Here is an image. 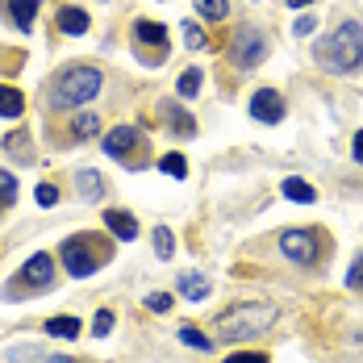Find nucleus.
<instances>
[{
  "label": "nucleus",
  "instance_id": "obj_8",
  "mask_svg": "<svg viewBox=\"0 0 363 363\" xmlns=\"http://www.w3.org/2000/svg\"><path fill=\"white\" fill-rule=\"evenodd\" d=\"M21 284H26V289H38V292L50 289V284H55V259H50L46 251L30 255L26 267H21Z\"/></svg>",
  "mask_w": 363,
  "mask_h": 363
},
{
  "label": "nucleus",
  "instance_id": "obj_26",
  "mask_svg": "<svg viewBox=\"0 0 363 363\" xmlns=\"http://www.w3.org/2000/svg\"><path fill=\"white\" fill-rule=\"evenodd\" d=\"M113 322H117V318H113V309H96V318H92V334H96V338H105V334L113 330Z\"/></svg>",
  "mask_w": 363,
  "mask_h": 363
},
{
  "label": "nucleus",
  "instance_id": "obj_10",
  "mask_svg": "<svg viewBox=\"0 0 363 363\" xmlns=\"http://www.w3.org/2000/svg\"><path fill=\"white\" fill-rule=\"evenodd\" d=\"M251 117L255 121H280V117H284V101H280V92L259 88L255 101H251Z\"/></svg>",
  "mask_w": 363,
  "mask_h": 363
},
{
  "label": "nucleus",
  "instance_id": "obj_25",
  "mask_svg": "<svg viewBox=\"0 0 363 363\" xmlns=\"http://www.w3.org/2000/svg\"><path fill=\"white\" fill-rule=\"evenodd\" d=\"M96 130H101V117H92V113H79V117H75V134H79V138H92Z\"/></svg>",
  "mask_w": 363,
  "mask_h": 363
},
{
  "label": "nucleus",
  "instance_id": "obj_15",
  "mask_svg": "<svg viewBox=\"0 0 363 363\" xmlns=\"http://www.w3.org/2000/svg\"><path fill=\"white\" fill-rule=\"evenodd\" d=\"M180 292L188 296V301H205V296H209V280L196 276V272H184L180 276Z\"/></svg>",
  "mask_w": 363,
  "mask_h": 363
},
{
  "label": "nucleus",
  "instance_id": "obj_17",
  "mask_svg": "<svg viewBox=\"0 0 363 363\" xmlns=\"http://www.w3.org/2000/svg\"><path fill=\"white\" fill-rule=\"evenodd\" d=\"M26 113V96L17 88H0V117H21Z\"/></svg>",
  "mask_w": 363,
  "mask_h": 363
},
{
  "label": "nucleus",
  "instance_id": "obj_19",
  "mask_svg": "<svg viewBox=\"0 0 363 363\" xmlns=\"http://www.w3.org/2000/svg\"><path fill=\"white\" fill-rule=\"evenodd\" d=\"M196 13L205 21H225L230 17V0H196Z\"/></svg>",
  "mask_w": 363,
  "mask_h": 363
},
{
  "label": "nucleus",
  "instance_id": "obj_11",
  "mask_svg": "<svg viewBox=\"0 0 363 363\" xmlns=\"http://www.w3.org/2000/svg\"><path fill=\"white\" fill-rule=\"evenodd\" d=\"M105 230H109L113 238H121V242H134L138 238V221H134V213H125V209H105Z\"/></svg>",
  "mask_w": 363,
  "mask_h": 363
},
{
  "label": "nucleus",
  "instance_id": "obj_37",
  "mask_svg": "<svg viewBox=\"0 0 363 363\" xmlns=\"http://www.w3.org/2000/svg\"><path fill=\"white\" fill-rule=\"evenodd\" d=\"M46 363H72V359H46Z\"/></svg>",
  "mask_w": 363,
  "mask_h": 363
},
{
  "label": "nucleus",
  "instance_id": "obj_23",
  "mask_svg": "<svg viewBox=\"0 0 363 363\" xmlns=\"http://www.w3.org/2000/svg\"><path fill=\"white\" fill-rule=\"evenodd\" d=\"M172 180H184L188 176V163H184V155H163V163H159Z\"/></svg>",
  "mask_w": 363,
  "mask_h": 363
},
{
  "label": "nucleus",
  "instance_id": "obj_5",
  "mask_svg": "<svg viewBox=\"0 0 363 363\" xmlns=\"http://www.w3.org/2000/svg\"><path fill=\"white\" fill-rule=\"evenodd\" d=\"M263 55H267V38L259 34V30H238L234 42H230V59H234V67L238 72H255L259 63H263Z\"/></svg>",
  "mask_w": 363,
  "mask_h": 363
},
{
  "label": "nucleus",
  "instance_id": "obj_24",
  "mask_svg": "<svg viewBox=\"0 0 363 363\" xmlns=\"http://www.w3.org/2000/svg\"><path fill=\"white\" fill-rule=\"evenodd\" d=\"M176 88H180V96H196V88H201V67H188Z\"/></svg>",
  "mask_w": 363,
  "mask_h": 363
},
{
  "label": "nucleus",
  "instance_id": "obj_14",
  "mask_svg": "<svg viewBox=\"0 0 363 363\" xmlns=\"http://www.w3.org/2000/svg\"><path fill=\"white\" fill-rule=\"evenodd\" d=\"M9 13L17 21V30H34V13H38V0H9Z\"/></svg>",
  "mask_w": 363,
  "mask_h": 363
},
{
  "label": "nucleus",
  "instance_id": "obj_36",
  "mask_svg": "<svg viewBox=\"0 0 363 363\" xmlns=\"http://www.w3.org/2000/svg\"><path fill=\"white\" fill-rule=\"evenodd\" d=\"M292 9H305V4H313V0H289Z\"/></svg>",
  "mask_w": 363,
  "mask_h": 363
},
{
  "label": "nucleus",
  "instance_id": "obj_1",
  "mask_svg": "<svg viewBox=\"0 0 363 363\" xmlns=\"http://www.w3.org/2000/svg\"><path fill=\"white\" fill-rule=\"evenodd\" d=\"M276 322V305H263V301H242L234 309H225L218 318V338H259L267 334Z\"/></svg>",
  "mask_w": 363,
  "mask_h": 363
},
{
  "label": "nucleus",
  "instance_id": "obj_4",
  "mask_svg": "<svg viewBox=\"0 0 363 363\" xmlns=\"http://www.w3.org/2000/svg\"><path fill=\"white\" fill-rule=\"evenodd\" d=\"M105 259H109V251H105L101 238H92V234H72V238L63 242V263H67V276H75V280L92 276Z\"/></svg>",
  "mask_w": 363,
  "mask_h": 363
},
{
  "label": "nucleus",
  "instance_id": "obj_30",
  "mask_svg": "<svg viewBox=\"0 0 363 363\" xmlns=\"http://www.w3.org/2000/svg\"><path fill=\"white\" fill-rule=\"evenodd\" d=\"M167 117H172V125H176L180 134H192V117H188L184 109H176V105H172V109H167Z\"/></svg>",
  "mask_w": 363,
  "mask_h": 363
},
{
  "label": "nucleus",
  "instance_id": "obj_16",
  "mask_svg": "<svg viewBox=\"0 0 363 363\" xmlns=\"http://www.w3.org/2000/svg\"><path fill=\"white\" fill-rule=\"evenodd\" d=\"M284 196H289V201H296V205H313V201H318L313 184L296 180V176H292V180H284Z\"/></svg>",
  "mask_w": 363,
  "mask_h": 363
},
{
  "label": "nucleus",
  "instance_id": "obj_27",
  "mask_svg": "<svg viewBox=\"0 0 363 363\" xmlns=\"http://www.w3.org/2000/svg\"><path fill=\"white\" fill-rule=\"evenodd\" d=\"M172 305H176L172 292H150V296H146V309H150V313H167Z\"/></svg>",
  "mask_w": 363,
  "mask_h": 363
},
{
  "label": "nucleus",
  "instance_id": "obj_29",
  "mask_svg": "<svg viewBox=\"0 0 363 363\" xmlns=\"http://www.w3.org/2000/svg\"><path fill=\"white\" fill-rule=\"evenodd\" d=\"M38 205H42V209H55V205H59V188H55V184H38Z\"/></svg>",
  "mask_w": 363,
  "mask_h": 363
},
{
  "label": "nucleus",
  "instance_id": "obj_35",
  "mask_svg": "<svg viewBox=\"0 0 363 363\" xmlns=\"http://www.w3.org/2000/svg\"><path fill=\"white\" fill-rule=\"evenodd\" d=\"M355 159L363 163V134H355Z\"/></svg>",
  "mask_w": 363,
  "mask_h": 363
},
{
  "label": "nucleus",
  "instance_id": "obj_3",
  "mask_svg": "<svg viewBox=\"0 0 363 363\" xmlns=\"http://www.w3.org/2000/svg\"><path fill=\"white\" fill-rule=\"evenodd\" d=\"M96 92H101V72L96 67H67V72L50 84V105L55 109H79Z\"/></svg>",
  "mask_w": 363,
  "mask_h": 363
},
{
  "label": "nucleus",
  "instance_id": "obj_28",
  "mask_svg": "<svg viewBox=\"0 0 363 363\" xmlns=\"http://www.w3.org/2000/svg\"><path fill=\"white\" fill-rule=\"evenodd\" d=\"M180 34H184V46H192V50H196V46H205V42H209V38H205V30H201V26H196V21H188V26H184Z\"/></svg>",
  "mask_w": 363,
  "mask_h": 363
},
{
  "label": "nucleus",
  "instance_id": "obj_34",
  "mask_svg": "<svg viewBox=\"0 0 363 363\" xmlns=\"http://www.w3.org/2000/svg\"><path fill=\"white\" fill-rule=\"evenodd\" d=\"M313 26H318V21H313L309 13H301V17H296V26H292V34H296V38H301V34H313Z\"/></svg>",
  "mask_w": 363,
  "mask_h": 363
},
{
  "label": "nucleus",
  "instance_id": "obj_13",
  "mask_svg": "<svg viewBox=\"0 0 363 363\" xmlns=\"http://www.w3.org/2000/svg\"><path fill=\"white\" fill-rule=\"evenodd\" d=\"M88 26H92V21H88L84 9H63V13H59V30H63V34L79 38V34H88Z\"/></svg>",
  "mask_w": 363,
  "mask_h": 363
},
{
  "label": "nucleus",
  "instance_id": "obj_33",
  "mask_svg": "<svg viewBox=\"0 0 363 363\" xmlns=\"http://www.w3.org/2000/svg\"><path fill=\"white\" fill-rule=\"evenodd\" d=\"M225 363H267V355H259V351H238V355H230Z\"/></svg>",
  "mask_w": 363,
  "mask_h": 363
},
{
  "label": "nucleus",
  "instance_id": "obj_7",
  "mask_svg": "<svg viewBox=\"0 0 363 363\" xmlns=\"http://www.w3.org/2000/svg\"><path fill=\"white\" fill-rule=\"evenodd\" d=\"M134 42L143 46L146 63H159L163 50H167V26H159V21H134Z\"/></svg>",
  "mask_w": 363,
  "mask_h": 363
},
{
  "label": "nucleus",
  "instance_id": "obj_18",
  "mask_svg": "<svg viewBox=\"0 0 363 363\" xmlns=\"http://www.w3.org/2000/svg\"><path fill=\"white\" fill-rule=\"evenodd\" d=\"M42 330H46L50 338H75V334H79V318H72V313H67V318H50Z\"/></svg>",
  "mask_w": 363,
  "mask_h": 363
},
{
  "label": "nucleus",
  "instance_id": "obj_9",
  "mask_svg": "<svg viewBox=\"0 0 363 363\" xmlns=\"http://www.w3.org/2000/svg\"><path fill=\"white\" fill-rule=\"evenodd\" d=\"M138 150H143V134L130 125H117L113 134H105V155H113V159H134Z\"/></svg>",
  "mask_w": 363,
  "mask_h": 363
},
{
  "label": "nucleus",
  "instance_id": "obj_12",
  "mask_svg": "<svg viewBox=\"0 0 363 363\" xmlns=\"http://www.w3.org/2000/svg\"><path fill=\"white\" fill-rule=\"evenodd\" d=\"M4 155H13L17 163H34V143H30V134H26V130L4 134Z\"/></svg>",
  "mask_w": 363,
  "mask_h": 363
},
{
  "label": "nucleus",
  "instance_id": "obj_2",
  "mask_svg": "<svg viewBox=\"0 0 363 363\" xmlns=\"http://www.w3.org/2000/svg\"><path fill=\"white\" fill-rule=\"evenodd\" d=\"M313 55H318V63H326L330 72H355L363 63V30L355 21H347V26L334 30V38H322Z\"/></svg>",
  "mask_w": 363,
  "mask_h": 363
},
{
  "label": "nucleus",
  "instance_id": "obj_31",
  "mask_svg": "<svg viewBox=\"0 0 363 363\" xmlns=\"http://www.w3.org/2000/svg\"><path fill=\"white\" fill-rule=\"evenodd\" d=\"M347 289H363V255H355V263L347 272Z\"/></svg>",
  "mask_w": 363,
  "mask_h": 363
},
{
  "label": "nucleus",
  "instance_id": "obj_6",
  "mask_svg": "<svg viewBox=\"0 0 363 363\" xmlns=\"http://www.w3.org/2000/svg\"><path fill=\"white\" fill-rule=\"evenodd\" d=\"M280 251H284V259L301 263V267H313L322 259V242H318L313 230H284L280 234Z\"/></svg>",
  "mask_w": 363,
  "mask_h": 363
},
{
  "label": "nucleus",
  "instance_id": "obj_20",
  "mask_svg": "<svg viewBox=\"0 0 363 363\" xmlns=\"http://www.w3.org/2000/svg\"><path fill=\"white\" fill-rule=\"evenodd\" d=\"M180 342L184 347H196V351H213V338L201 334L196 326H180Z\"/></svg>",
  "mask_w": 363,
  "mask_h": 363
},
{
  "label": "nucleus",
  "instance_id": "obj_21",
  "mask_svg": "<svg viewBox=\"0 0 363 363\" xmlns=\"http://www.w3.org/2000/svg\"><path fill=\"white\" fill-rule=\"evenodd\" d=\"M79 192L88 196V201H101V192H105V184L96 172H79Z\"/></svg>",
  "mask_w": 363,
  "mask_h": 363
},
{
  "label": "nucleus",
  "instance_id": "obj_22",
  "mask_svg": "<svg viewBox=\"0 0 363 363\" xmlns=\"http://www.w3.org/2000/svg\"><path fill=\"white\" fill-rule=\"evenodd\" d=\"M155 255H159V259H172V255H176V238H172V230H167V225H159V230H155Z\"/></svg>",
  "mask_w": 363,
  "mask_h": 363
},
{
  "label": "nucleus",
  "instance_id": "obj_32",
  "mask_svg": "<svg viewBox=\"0 0 363 363\" xmlns=\"http://www.w3.org/2000/svg\"><path fill=\"white\" fill-rule=\"evenodd\" d=\"M0 196H4V201H13V196H17V180H13L9 172H0Z\"/></svg>",
  "mask_w": 363,
  "mask_h": 363
}]
</instances>
